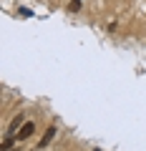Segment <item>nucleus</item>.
Listing matches in <instances>:
<instances>
[{"label":"nucleus","mask_w":146,"mask_h":151,"mask_svg":"<svg viewBox=\"0 0 146 151\" xmlns=\"http://www.w3.org/2000/svg\"><path fill=\"white\" fill-rule=\"evenodd\" d=\"M23 124H25V113H18L15 119L10 121V126H8V134H5V136H15L18 131H20V126H23ZM15 139H18V136H15Z\"/></svg>","instance_id":"1"},{"label":"nucleus","mask_w":146,"mask_h":151,"mask_svg":"<svg viewBox=\"0 0 146 151\" xmlns=\"http://www.w3.org/2000/svg\"><path fill=\"white\" fill-rule=\"evenodd\" d=\"M33 134H35V126H33L30 121H25V124L20 126V131H18V141H25V139H30Z\"/></svg>","instance_id":"2"},{"label":"nucleus","mask_w":146,"mask_h":151,"mask_svg":"<svg viewBox=\"0 0 146 151\" xmlns=\"http://www.w3.org/2000/svg\"><path fill=\"white\" fill-rule=\"evenodd\" d=\"M53 139H55V126H48V129H45V134H43V139L38 141V149H45Z\"/></svg>","instance_id":"3"},{"label":"nucleus","mask_w":146,"mask_h":151,"mask_svg":"<svg viewBox=\"0 0 146 151\" xmlns=\"http://www.w3.org/2000/svg\"><path fill=\"white\" fill-rule=\"evenodd\" d=\"M68 10H70V13L81 10V0H73V3H70V5H68Z\"/></svg>","instance_id":"4"},{"label":"nucleus","mask_w":146,"mask_h":151,"mask_svg":"<svg viewBox=\"0 0 146 151\" xmlns=\"http://www.w3.org/2000/svg\"><path fill=\"white\" fill-rule=\"evenodd\" d=\"M13 151H15V149H13Z\"/></svg>","instance_id":"5"},{"label":"nucleus","mask_w":146,"mask_h":151,"mask_svg":"<svg viewBox=\"0 0 146 151\" xmlns=\"http://www.w3.org/2000/svg\"><path fill=\"white\" fill-rule=\"evenodd\" d=\"M96 151H98V149H96Z\"/></svg>","instance_id":"6"}]
</instances>
